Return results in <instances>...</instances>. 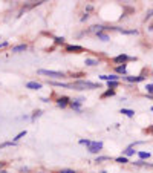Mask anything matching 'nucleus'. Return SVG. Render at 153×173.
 <instances>
[{
	"label": "nucleus",
	"mask_w": 153,
	"mask_h": 173,
	"mask_svg": "<svg viewBox=\"0 0 153 173\" xmlns=\"http://www.w3.org/2000/svg\"><path fill=\"white\" fill-rule=\"evenodd\" d=\"M69 89H72V90H94V89H101V84L81 78V80H75L72 83H69Z\"/></svg>",
	"instance_id": "nucleus-1"
},
{
	"label": "nucleus",
	"mask_w": 153,
	"mask_h": 173,
	"mask_svg": "<svg viewBox=\"0 0 153 173\" xmlns=\"http://www.w3.org/2000/svg\"><path fill=\"white\" fill-rule=\"evenodd\" d=\"M37 74H38V75H46V77H49L52 81H54V80H63V78L67 77L65 72H60V71H46V69H38Z\"/></svg>",
	"instance_id": "nucleus-2"
},
{
	"label": "nucleus",
	"mask_w": 153,
	"mask_h": 173,
	"mask_svg": "<svg viewBox=\"0 0 153 173\" xmlns=\"http://www.w3.org/2000/svg\"><path fill=\"white\" fill-rule=\"evenodd\" d=\"M103 147H104L103 141H92L91 145L87 147V152H89V153H92V155H96V156H98V155L101 153Z\"/></svg>",
	"instance_id": "nucleus-3"
},
{
	"label": "nucleus",
	"mask_w": 153,
	"mask_h": 173,
	"mask_svg": "<svg viewBox=\"0 0 153 173\" xmlns=\"http://www.w3.org/2000/svg\"><path fill=\"white\" fill-rule=\"evenodd\" d=\"M83 101H86L83 97H80V98H70L69 107L74 109L75 112H81V109H83Z\"/></svg>",
	"instance_id": "nucleus-4"
},
{
	"label": "nucleus",
	"mask_w": 153,
	"mask_h": 173,
	"mask_svg": "<svg viewBox=\"0 0 153 173\" xmlns=\"http://www.w3.org/2000/svg\"><path fill=\"white\" fill-rule=\"evenodd\" d=\"M136 58H133V57H129L127 54H120V55H116L112 58L113 63H116V65H125L127 61H135Z\"/></svg>",
	"instance_id": "nucleus-5"
},
{
	"label": "nucleus",
	"mask_w": 153,
	"mask_h": 173,
	"mask_svg": "<svg viewBox=\"0 0 153 173\" xmlns=\"http://www.w3.org/2000/svg\"><path fill=\"white\" fill-rule=\"evenodd\" d=\"M65 52L66 54H81L84 52V48L80 44H65Z\"/></svg>",
	"instance_id": "nucleus-6"
},
{
	"label": "nucleus",
	"mask_w": 153,
	"mask_h": 173,
	"mask_svg": "<svg viewBox=\"0 0 153 173\" xmlns=\"http://www.w3.org/2000/svg\"><path fill=\"white\" fill-rule=\"evenodd\" d=\"M69 103H70V98H69L67 95H61V97H57V98H55V104H57L60 109L69 107Z\"/></svg>",
	"instance_id": "nucleus-7"
},
{
	"label": "nucleus",
	"mask_w": 153,
	"mask_h": 173,
	"mask_svg": "<svg viewBox=\"0 0 153 173\" xmlns=\"http://www.w3.org/2000/svg\"><path fill=\"white\" fill-rule=\"evenodd\" d=\"M43 87V83L40 81H28L26 83V89H31V90H40Z\"/></svg>",
	"instance_id": "nucleus-8"
},
{
	"label": "nucleus",
	"mask_w": 153,
	"mask_h": 173,
	"mask_svg": "<svg viewBox=\"0 0 153 173\" xmlns=\"http://www.w3.org/2000/svg\"><path fill=\"white\" fill-rule=\"evenodd\" d=\"M26 49H28V44L26 43H20V44H15V46L11 48V52L12 54H20V52H25Z\"/></svg>",
	"instance_id": "nucleus-9"
},
{
	"label": "nucleus",
	"mask_w": 153,
	"mask_h": 173,
	"mask_svg": "<svg viewBox=\"0 0 153 173\" xmlns=\"http://www.w3.org/2000/svg\"><path fill=\"white\" fill-rule=\"evenodd\" d=\"M124 81H127V83H141L144 81V77L142 75H138V77H130V75H124L123 77Z\"/></svg>",
	"instance_id": "nucleus-10"
},
{
	"label": "nucleus",
	"mask_w": 153,
	"mask_h": 173,
	"mask_svg": "<svg viewBox=\"0 0 153 173\" xmlns=\"http://www.w3.org/2000/svg\"><path fill=\"white\" fill-rule=\"evenodd\" d=\"M101 81H120V75H116V74H110V75H100L98 77Z\"/></svg>",
	"instance_id": "nucleus-11"
},
{
	"label": "nucleus",
	"mask_w": 153,
	"mask_h": 173,
	"mask_svg": "<svg viewBox=\"0 0 153 173\" xmlns=\"http://www.w3.org/2000/svg\"><path fill=\"white\" fill-rule=\"evenodd\" d=\"M49 86H57V87H63V89H69V83H63V81H52L49 80L48 81Z\"/></svg>",
	"instance_id": "nucleus-12"
},
{
	"label": "nucleus",
	"mask_w": 153,
	"mask_h": 173,
	"mask_svg": "<svg viewBox=\"0 0 153 173\" xmlns=\"http://www.w3.org/2000/svg\"><path fill=\"white\" fill-rule=\"evenodd\" d=\"M115 72H116V74H121V75H125V74H127V65L115 66Z\"/></svg>",
	"instance_id": "nucleus-13"
},
{
	"label": "nucleus",
	"mask_w": 153,
	"mask_h": 173,
	"mask_svg": "<svg viewBox=\"0 0 153 173\" xmlns=\"http://www.w3.org/2000/svg\"><path fill=\"white\" fill-rule=\"evenodd\" d=\"M135 153H136V150H133V147H127L125 150H123V152H121V156L129 158V156H133Z\"/></svg>",
	"instance_id": "nucleus-14"
},
{
	"label": "nucleus",
	"mask_w": 153,
	"mask_h": 173,
	"mask_svg": "<svg viewBox=\"0 0 153 173\" xmlns=\"http://www.w3.org/2000/svg\"><path fill=\"white\" fill-rule=\"evenodd\" d=\"M84 65L86 66H98V65H100V60H98V58H86Z\"/></svg>",
	"instance_id": "nucleus-15"
},
{
	"label": "nucleus",
	"mask_w": 153,
	"mask_h": 173,
	"mask_svg": "<svg viewBox=\"0 0 153 173\" xmlns=\"http://www.w3.org/2000/svg\"><path fill=\"white\" fill-rule=\"evenodd\" d=\"M133 166H138V167H152L153 169V164H149L147 161H142V159H138L133 162Z\"/></svg>",
	"instance_id": "nucleus-16"
},
{
	"label": "nucleus",
	"mask_w": 153,
	"mask_h": 173,
	"mask_svg": "<svg viewBox=\"0 0 153 173\" xmlns=\"http://www.w3.org/2000/svg\"><path fill=\"white\" fill-rule=\"evenodd\" d=\"M43 115V110H41V109H35V110L32 112V115H31V121H35V120H37V118H40Z\"/></svg>",
	"instance_id": "nucleus-17"
},
{
	"label": "nucleus",
	"mask_w": 153,
	"mask_h": 173,
	"mask_svg": "<svg viewBox=\"0 0 153 173\" xmlns=\"http://www.w3.org/2000/svg\"><path fill=\"white\" fill-rule=\"evenodd\" d=\"M115 95H116V92H115L113 89H107L106 92L101 94V100H104V98H107V97H115Z\"/></svg>",
	"instance_id": "nucleus-18"
},
{
	"label": "nucleus",
	"mask_w": 153,
	"mask_h": 173,
	"mask_svg": "<svg viewBox=\"0 0 153 173\" xmlns=\"http://www.w3.org/2000/svg\"><path fill=\"white\" fill-rule=\"evenodd\" d=\"M65 43H66L65 37H54V44H55V46H63Z\"/></svg>",
	"instance_id": "nucleus-19"
},
{
	"label": "nucleus",
	"mask_w": 153,
	"mask_h": 173,
	"mask_svg": "<svg viewBox=\"0 0 153 173\" xmlns=\"http://www.w3.org/2000/svg\"><path fill=\"white\" fill-rule=\"evenodd\" d=\"M26 135H28V132H26V130H22V132H19V133H17V135L14 136L12 141H14V142H19V141L23 138V136H26Z\"/></svg>",
	"instance_id": "nucleus-20"
},
{
	"label": "nucleus",
	"mask_w": 153,
	"mask_h": 173,
	"mask_svg": "<svg viewBox=\"0 0 153 173\" xmlns=\"http://www.w3.org/2000/svg\"><path fill=\"white\" fill-rule=\"evenodd\" d=\"M15 145H17V142H14V141H5V142L0 144V150L6 149V147H15Z\"/></svg>",
	"instance_id": "nucleus-21"
},
{
	"label": "nucleus",
	"mask_w": 153,
	"mask_h": 173,
	"mask_svg": "<svg viewBox=\"0 0 153 173\" xmlns=\"http://www.w3.org/2000/svg\"><path fill=\"white\" fill-rule=\"evenodd\" d=\"M120 113H123V115H125V116H129V118L135 116V110H132V109H121Z\"/></svg>",
	"instance_id": "nucleus-22"
},
{
	"label": "nucleus",
	"mask_w": 153,
	"mask_h": 173,
	"mask_svg": "<svg viewBox=\"0 0 153 173\" xmlns=\"http://www.w3.org/2000/svg\"><path fill=\"white\" fill-rule=\"evenodd\" d=\"M96 39H100L101 41H109V40H110V37H109V35H107L104 31H103V32H98V34H96Z\"/></svg>",
	"instance_id": "nucleus-23"
},
{
	"label": "nucleus",
	"mask_w": 153,
	"mask_h": 173,
	"mask_svg": "<svg viewBox=\"0 0 153 173\" xmlns=\"http://www.w3.org/2000/svg\"><path fill=\"white\" fill-rule=\"evenodd\" d=\"M136 155H138V158H139V159H142V161L150 158V153H149V152H136Z\"/></svg>",
	"instance_id": "nucleus-24"
},
{
	"label": "nucleus",
	"mask_w": 153,
	"mask_h": 173,
	"mask_svg": "<svg viewBox=\"0 0 153 173\" xmlns=\"http://www.w3.org/2000/svg\"><path fill=\"white\" fill-rule=\"evenodd\" d=\"M110 159H112L110 156H103V155L100 156V155H98V156H96V159H95V162H96V164H100V162H104V161H110Z\"/></svg>",
	"instance_id": "nucleus-25"
},
{
	"label": "nucleus",
	"mask_w": 153,
	"mask_h": 173,
	"mask_svg": "<svg viewBox=\"0 0 153 173\" xmlns=\"http://www.w3.org/2000/svg\"><path fill=\"white\" fill-rule=\"evenodd\" d=\"M120 86V81H107V87H109V89H116V87H118Z\"/></svg>",
	"instance_id": "nucleus-26"
},
{
	"label": "nucleus",
	"mask_w": 153,
	"mask_h": 173,
	"mask_svg": "<svg viewBox=\"0 0 153 173\" xmlns=\"http://www.w3.org/2000/svg\"><path fill=\"white\" fill-rule=\"evenodd\" d=\"M81 77H84L83 72H72L70 74V78H75V80H81Z\"/></svg>",
	"instance_id": "nucleus-27"
},
{
	"label": "nucleus",
	"mask_w": 153,
	"mask_h": 173,
	"mask_svg": "<svg viewBox=\"0 0 153 173\" xmlns=\"http://www.w3.org/2000/svg\"><path fill=\"white\" fill-rule=\"evenodd\" d=\"M91 140H87V138H81V140H80L78 141V144H81V145H86V147H89V145H91Z\"/></svg>",
	"instance_id": "nucleus-28"
},
{
	"label": "nucleus",
	"mask_w": 153,
	"mask_h": 173,
	"mask_svg": "<svg viewBox=\"0 0 153 173\" xmlns=\"http://www.w3.org/2000/svg\"><path fill=\"white\" fill-rule=\"evenodd\" d=\"M115 161L118 162V164H127V162H129V158H125V156H118Z\"/></svg>",
	"instance_id": "nucleus-29"
},
{
	"label": "nucleus",
	"mask_w": 153,
	"mask_h": 173,
	"mask_svg": "<svg viewBox=\"0 0 153 173\" xmlns=\"http://www.w3.org/2000/svg\"><path fill=\"white\" fill-rule=\"evenodd\" d=\"M57 173H77V170H74V169H60Z\"/></svg>",
	"instance_id": "nucleus-30"
},
{
	"label": "nucleus",
	"mask_w": 153,
	"mask_h": 173,
	"mask_svg": "<svg viewBox=\"0 0 153 173\" xmlns=\"http://www.w3.org/2000/svg\"><path fill=\"white\" fill-rule=\"evenodd\" d=\"M19 172H20V173H29L31 169H29V167H26V166H22V167H19Z\"/></svg>",
	"instance_id": "nucleus-31"
},
{
	"label": "nucleus",
	"mask_w": 153,
	"mask_h": 173,
	"mask_svg": "<svg viewBox=\"0 0 153 173\" xmlns=\"http://www.w3.org/2000/svg\"><path fill=\"white\" fill-rule=\"evenodd\" d=\"M146 90H147V95H153V84H147Z\"/></svg>",
	"instance_id": "nucleus-32"
},
{
	"label": "nucleus",
	"mask_w": 153,
	"mask_h": 173,
	"mask_svg": "<svg viewBox=\"0 0 153 173\" xmlns=\"http://www.w3.org/2000/svg\"><path fill=\"white\" fill-rule=\"evenodd\" d=\"M6 46H9V41H0V49H3V48H6Z\"/></svg>",
	"instance_id": "nucleus-33"
},
{
	"label": "nucleus",
	"mask_w": 153,
	"mask_h": 173,
	"mask_svg": "<svg viewBox=\"0 0 153 173\" xmlns=\"http://www.w3.org/2000/svg\"><path fill=\"white\" fill-rule=\"evenodd\" d=\"M6 166H8V162H6V161H0V170L6 169Z\"/></svg>",
	"instance_id": "nucleus-34"
},
{
	"label": "nucleus",
	"mask_w": 153,
	"mask_h": 173,
	"mask_svg": "<svg viewBox=\"0 0 153 173\" xmlns=\"http://www.w3.org/2000/svg\"><path fill=\"white\" fill-rule=\"evenodd\" d=\"M89 17H91V15H89V14L86 12V14L81 17V19H80V22H86V20H89Z\"/></svg>",
	"instance_id": "nucleus-35"
},
{
	"label": "nucleus",
	"mask_w": 153,
	"mask_h": 173,
	"mask_svg": "<svg viewBox=\"0 0 153 173\" xmlns=\"http://www.w3.org/2000/svg\"><path fill=\"white\" fill-rule=\"evenodd\" d=\"M92 9H94V6H92V5H86V11H87V12H91Z\"/></svg>",
	"instance_id": "nucleus-36"
},
{
	"label": "nucleus",
	"mask_w": 153,
	"mask_h": 173,
	"mask_svg": "<svg viewBox=\"0 0 153 173\" xmlns=\"http://www.w3.org/2000/svg\"><path fill=\"white\" fill-rule=\"evenodd\" d=\"M146 132H149V133H153V126H150L149 129H146Z\"/></svg>",
	"instance_id": "nucleus-37"
},
{
	"label": "nucleus",
	"mask_w": 153,
	"mask_h": 173,
	"mask_svg": "<svg viewBox=\"0 0 153 173\" xmlns=\"http://www.w3.org/2000/svg\"><path fill=\"white\" fill-rule=\"evenodd\" d=\"M41 101H43V103H49L51 100H49V98H44V97H43V98H41Z\"/></svg>",
	"instance_id": "nucleus-38"
},
{
	"label": "nucleus",
	"mask_w": 153,
	"mask_h": 173,
	"mask_svg": "<svg viewBox=\"0 0 153 173\" xmlns=\"http://www.w3.org/2000/svg\"><path fill=\"white\" fill-rule=\"evenodd\" d=\"M0 173H8V170H6V169H3V170H0Z\"/></svg>",
	"instance_id": "nucleus-39"
},
{
	"label": "nucleus",
	"mask_w": 153,
	"mask_h": 173,
	"mask_svg": "<svg viewBox=\"0 0 153 173\" xmlns=\"http://www.w3.org/2000/svg\"><path fill=\"white\" fill-rule=\"evenodd\" d=\"M147 98H149V100H153V95H147Z\"/></svg>",
	"instance_id": "nucleus-40"
},
{
	"label": "nucleus",
	"mask_w": 153,
	"mask_h": 173,
	"mask_svg": "<svg viewBox=\"0 0 153 173\" xmlns=\"http://www.w3.org/2000/svg\"><path fill=\"white\" fill-rule=\"evenodd\" d=\"M149 29H150V31H153V23L150 25V28H149Z\"/></svg>",
	"instance_id": "nucleus-41"
},
{
	"label": "nucleus",
	"mask_w": 153,
	"mask_h": 173,
	"mask_svg": "<svg viewBox=\"0 0 153 173\" xmlns=\"http://www.w3.org/2000/svg\"><path fill=\"white\" fill-rule=\"evenodd\" d=\"M152 112H153V106H152Z\"/></svg>",
	"instance_id": "nucleus-42"
},
{
	"label": "nucleus",
	"mask_w": 153,
	"mask_h": 173,
	"mask_svg": "<svg viewBox=\"0 0 153 173\" xmlns=\"http://www.w3.org/2000/svg\"><path fill=\"white\" fill-rule=\"evenodd\" d=\"M101 173H107V172H101Z\"/></svg>",
	"instance_id": "nucleus-43"
}]
</instances>
